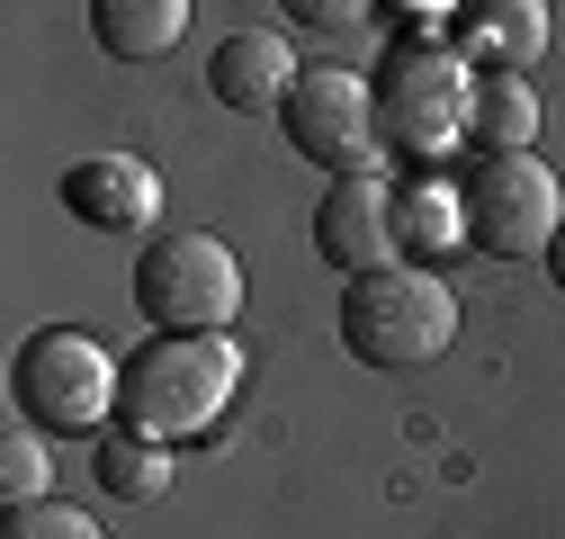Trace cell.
<instances>
[{
	"label": "cell",
	"instance_id": "obj_1",
	"mask_svg": "<svg viewBox=\"0 0 565 539\" xmlns=\"http://www.w3.org/2000/svg\"><path fill=\"white\" fill-rule=\"evenodd\" d=\"M234 387H243V342L234 332H153V342L126 351L117 423L153 432V441H189L234 404Z\"/></svg>",
	"mask_w": 565,
	"mask_h": 539
},
{
	"label": "cell",
	"instance_id": "obj_2",
	"mask_svg": "<svg viewBox=\"0 0 565 539\" xmlns=\"http://www.w3.org/2000/svg\"><path fill=\"white\" fill-rule=\"evenodd\" d=\"M458 342V288L422 261L341 279V351L360 369H431Z\"/></svg>",
	"mask_w": 565,
	"mask_h": 539
},
{
	"label": "cell",
	"instance_id": "obj_3",
	"mask_svg": "<svg viewBox=\"0 0 565 539\" xmlns=\"http://www.w3.org/2000/svg\"><path fill=\"white\" fill-rule=\"evenodd\" d=\"M117 378L126 360L82 324H36L10 351V404L54 441H99L117 432Z\"/></svg>",
	"mask_w": 565,
	"mask_h": 539
},
{
	"label": "cell",
	"instance_id": "obj_4",
	"mask_svg": "<svg viewBox=\"0 0 565 539\" xmlns=\"http://www.w3.org/2000/svg\"><path fill=\"white\" fill-rule=\"evenodd\" d=\"M369 82H377V135H386L395 154L440 162V154L467 145V126H476V63L458 45L404 28Z\"/></svg>",
	"mask_w": 565,
	"mask_h": 539
},
{
	"label": "cell",
	"instance_id": "obj_5",
	"mask_svg": "<svg viewBox=\"0 0 565 539\" xmlns=\"http://www.w3.org/2000/svg\"><path fill=\"white\" fill-rule=\"evenodd\" d=\"M135 315H145L153 332H234L243 315V261L225 234L206 225H171L153 234L145 252H135Z\"/></svg>",
	"mask_w": 565,
	"mask_h": 539
},
{
	"label": "cell",
	"instance_id": "obj_6",
	"mask_svg": "<svg viewBox=\"0 0 565 539\" xmlns=\"http://www.w3.org/2000/svg\"><path fill=\"white\" fill-rule=\"evenodd\" d=\"M556 198L565 189H556V171L539 154H476V171H467V234H476V252H493V261H547V243L565 225Z\"/></svg>",
	"mask_w": 565,
	"mask_h": 539
},
{
	"label": "cell",
	"instance_id": "obj_7",
	"mask_svg": "<svg viewBox=\"0 0 565 539\" xmlns=\"http://www.w3.org/2000/svg\"><path fill=\"white\" fill-rule=\"evenodd\" d=\"M278 135L315 162V171H369L377 154V82L350 73V63H306L288 108H278Z\"/></svg>",
	"mask_w": 565,
	"mask_h": 539
},
{
	"label": "cell",
	"instance_id": "obj_8",
	"mask_svg": "<svg viewBox=\"0 0 565 539\" xmlns=\"http://www.w3.org/2000/svg\"><path fill=\"white\" fill-rule=\"evenodd\" d=\"M54 198H63V216L90 225V234H153L162 225V171L145 154H82V162H63Z\"/></svg>",
	"mask_w": 565,
	"mask_h": 539
},
{
	"label": "cell",
	"instance_id": "obj_9",
	"mask_svg": "<svg viewBox=\"0 0 565 539\" xmlns=\"http://www.w3.org/2000/svg\"><path fill=\"white\" fill-rule=\"evenodd\" d=\"M315 252L341 270V279L404 261V243H395V189L369 180V171H341V180L315 198Z\"/></svg>",
	"mask_w": 565,
	"mask_h": 539
},
{
	"label": "cell",
	"instance_id": "obj_10",
	"mask_svg": "<svg viewBox=\"0 0 565 539\" xmlns=\"http://www.w3.org/2000/svg\"><path fill=\"white\" fill-rule=\"evenodd\" d=\"M297 73L306 63L288 54V36H269V28H234L216 54H206V91H216V108H234V117H278L288 91H297Z\"/></svg>",
	"mask_w": 565,
	"mask_h": 539
},
{
	"label": "cell",
	"instance_id": "obj_11",
	"mask_svg": "<svg viewBox=\"0 0 565 539\" xmlns=\"http://www.w3.org/2000/svg\"><path fill=\"white\" fill-rule=\"evenodd\" d=\"M547 36H556L547 0H458V54L476 73H530Z\"/></svg>",
	"mask_w": 565,
	"mask_h": 539
},
{
	"label": "cell",
	"instance_id": "obj_12",
	"mask_svg": "<svg viewBox=\"0 0 565 539\" xmlns=\"http://www.w3.org/2000/svg\"><path fill=\"white\" fill-rule=\"evenodd\" d=\"M395 243H404V261H422V270H440L449 252H467V243H476V234H467V180H440V171L404 180V189H395Z\"/></svg>",
	"mask_w": 565,
	"mask_h": 539
},
{
	"label": "cell",
	"instance_id": "obj_13",
	"mask_svg": "<svg viewBox=\"0 0 565 539\" xmlns=\"http://www.w3.org/2000/svg\"><path fill=\"white\" fill-rule=\"evenodd\" d=\"M90 36L117 63H153L189 36V0H90Z\"/></svg>",
	"mask_w": 565,
	"mask_h": 539
},
{
	"label": "cell",
	"instance_id": "obj_14",
	"mask_svg": "<svg viewBox=\"0 0 565 539\" xmlns=\"http://www.w3.org/2000/svg\"><path fill=\"white\" fill-rule=\"evenodd\" d=\"M476 154H530L539 145V91L530 73H476V126H467Z\"/></svg>",
	"mask_w": 565,
	"mask_h": 539
},
{
	"label": "cell",
	"instance_id": "obj_15",
	"mask_svg": "<svg viewBox=\"0 0 565 539\" xmlns=\"http://www.w3.org/2000/svg\"><path fill=\"white\" fill-rule=\"evenodd\" d=\"M99 486L117 495V504H153L162 486H171V441H153V432H99Z\"/></svg>",
	"mask_w": 565,
	"mask_h": 539
},
{
	"label": "cell",
	"instance_id": "obj_16",
	"mask_svg": "<svg viewBox=\"0 0 565 539\" xmlns=\"http://www.w3.org/2000/svg\"><path fill=\"white\" fill-rule=\"evenodd\" d=\"M36 495H54V432L19 414L0 432V504H36Z\"/></svg>",
	"mask_w": 565,
	"mask_h": 539
},
{
	"label": "cell",
	"instance_id": "obj_17",
	"mask_svg": "<svg viewBox=\"0 0 565 539\" xmlns=\"http://www.w3.org/2000/svg\"><path fill=\"white\" fill-rule=\"evenodd\" d=\"M0 539H108L99 512L63 504V495H36V504H0Z\"/></svg>",
	"mask_w": 565,
	"mask_h": 539
},
{
	"label": "cell",
	"instance_id": "obj_18",
	"mask_svg": "<svg viewBox=\"0 0 565 539\" xmlns=\"http://www.w3.org/2000/svg\"><path fill=\"white\" fill-rule=\"evenodd\" d=\"M278 10H288L297 28H315V36H350V28L377 10V0H278Z\"/></svg>",
	"mask_w": 565,
	"mask_h": 539
},
{
	"label": "cell",
	"instance_id": "obj_19",
	"mask_svg": "<svg viewBox=\"0 0 565 539\" xmlns=\"http://www.w3.org/2000/svg\"><path fill=\"white\" fill-rule=\"evenodd\" d=\"M547 279L565 288V225H556V243H547Z\"/></svg>",
	"mask_w": 565,
	"mask_h": 539
},
{
	"label": "cell",
	"instance_id": "obj_20",
	"mask_svg": "<svg viewBox=\"0 0 565 539\" xmlns=\"http://www.w3.org/2000/svg\"><path fill=\"white\" fill-rule=\"evenodd\" d=\"M395 10H404V19H413V10H449V19H458V0H395Z\"/></svg>",
	"mask_w": 565,
	"mask_h": 539
}]
</instances>
